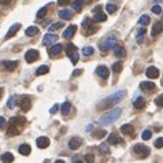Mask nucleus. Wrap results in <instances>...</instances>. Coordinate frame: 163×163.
<instances>
[{
	"label": "nucleus",
	"mask_w": 163,
	"mask_h": 163,
	"mask_svg": "<svg viewBox=\"0 0 163 163\" xmlns=\"http://www.w3.org/2000/svg\"><path fill=\"white\" fill-rule=\"evenodd\" d=\"M126 96V92L122 89V91H117L114 92L112 95H110L108 98H106L104 100L101 101L100 104H99V108L100 110H106V108H110L111 106L117 104V103H119V101H122V99Z\"/></svg>",
	"instance_id": "f257e3e1"
},
{
	"label": "nucleus",
	"mask_w": 163,
	"mask_h": 163,
	"mask_svg": "<svg viewBox=\"0 0 163 163\" xmlns=\"http://www.w3.org/2000/svg\"><path fill=\"white\" fill-rule=\"evenodd\" d=\"M25 122H26V119H25L23 117L13 118L10 126H8V129H7V134H8V136H18V134L21 133V130H22Z\"/></svg>",
	"instance_id": "f03ea898"
},
{
	"label": "nucleus",
	"mask_w": 163,
	"mask_h": 163,
	"mask_svg": "<svg viewBox=\"0 0 163 163\" xmlns=\"http://www.w3.org/2000/svg\"><path fill=\"white\" fill-rule=\"evenodd\" d=\"M122 110L121 108H112V110L110 111V112H107V114L104 115V117L100 118V121H99V124L103 125V126H106V125H111L112 122H115L119 118V115H121Z\"/></svg>",
	"instance_id": "7ed1b4c3"
},
{
	"label": "nucleus",
	"mask_w": 163,
	"mask_h": 163,
	"mask_svg": "<svg viewBox=\"0 0 163 163\" xmlns=\"http://www.w3.org/2000/svg\"><path fill=\"white\" fill-rule=\"evenodd\" d=\"M117 44V36L115 34H108L100 41V51L103 52H108L111 47H114Z\"/></svg>",
	"instance_id": "20e7f679"
},
{
	"label": "nucleus",
	"mask_w": 163,
	"mask_h": 163,
	"mask_svg": "<svg viewBox=\"0 0 163 163\" xmlns=\"http://www.w3.org/2000/svg\"><path fill=\"white\" fill-rule=\"evenodd\" d=\"M66 54H67V56L70 58L73 65H75V63L78 62L80 54H78V49H77V47H75L74 44H67V45H66Z\"/></svg>",
	"instance_id": "39448f33"
},
{
	"label": "nucleus",
	"mask_w": 163,
	"mask_h": 163,
	"mask_svg": "<svg viewBox=\"0 0 163 163\" xmlns=\"http://www.w3.org/2000/svg\"><path fill=\"white\" fill-rule=\"evenodd\" d=\"M133 151L138 155L140 158H147L148 155H150V148L147 147V145H143V144H136L133 147Z\"/></svg>",
	"instance_id": "423d86ee"
},
{
	"label": "nucleus",
	"mask_w": 163,
	"mask_h": 163,
	"mask_svg": "<svg viewBox=\"0 0 163 163\" xmlns=\"http://www.w3.org/2000/svg\"><path fill=\"white\" fill-rule=\"evenodd\" d=\"M39 58H40V54H39V51H36V49H29V51L25 54V59H26L28 63L36 62Z\"/></svg>",
	"instance_id": "0eeeda50"
},
{
	"label": "nucleus",
	"mask_w": 163,
	"mask_h": 163,
	"mask_svg": "<svg viewBox=\"0 0 163 163\" xmlns=\"http://www.w3.org/2000/svg\"><path fill=\"white\" fill-rule=\"evenodd\" d=\"M58 41V36L56 34H54V33H48V34H45L44 36V39H42V44L44 45H52L54 42Z\"/></svg>",
	"instance_id": "6e6552de"
},
{
	"label": "nucleus",
	"mask_w": 163,
	"mask_h": 163,
	"mask_svg": "<svg viewBox=\"0 0 163 163\" xmlns=\"http://www.w3.org/2000/svg\"><path fill=\"white\" fill-rule=\"evenodd\" d=\"M62 48H63V45L62 44H58V42H54L52 45L49 47V55L51 56H56V55H59V54L62 52Z\"/></svg>",
	"instance_id": "1a4fd4ad"
},
{
	"label": "nucleus",
	"mask_w": 163,
	"mask_h": 163,
	"mask_svg": "<svg viewBox=\"0 0 163 163\" xmlns=\"http://www.w3.org/2000/svg\"><path fill=\"white\" fill-rule=\"evenodd\" d=\"M82 144V140L81 138H78V137H73V138H70V141H68V148L73 151L78 150L80 147H81Z\"/></svg>",
	"instance_id": "9d476101"
},
{
	"label": "nucleus",
	"mask_w": 163,
	"mask_h": 163,
	"mask_svg": "<svg viewBox=\"0 0 163 163\" xmlns=\"http://www.w3.org/2000/svg\"><path fill=\"white\" fill-rule=\"evenodd\" d=\"M21 29V23H14L13 26L10 28V29H8V32H7V34L6 36H4V39L6 40H8V39H11V37L13 36H15L16 34V32H18V30Z\"/></svg>",
	"instance_id": "9b49d317"
},
{
	"label": "nucleus",
	"mask_w": 163,
	"mask_h": 163,
	"mask_svg": "<svg viewBox=\"0 0 163 163\" xmlns=\"http://www.w3.org/2000/svg\"><path fill=\"white\" fill-rule=\"evenodd\" d=\"M19 106H21V108H22V111H29L30 107H32V101L29 100V98L23 96L19 101Z\"/></svg>",
	"instance_id": "f8f14e48"
},
{
	"label": "nucleus",
	"mask_w": 163,
	"mask_h": 163,
	"mask_svg": "<svg viewBox=\"0 0 163 163\" xmlns=\"http://www.w3.org/2000/svg\"><path fill=\"white\" fill-rule=\"evenodd\" d=\"M162 32H163V21H159V22H156L155 23V26L152 28L151 34H152V37H156L158 34H160Z\"/></svg>",
	"instance_id": "ddd939ff"
},
{
	"label": "nucleus",
	"mask_w": 163,
	"mask_h": 163,
	"mask_svg": "<svg viewBox=\"0 0 163 163\" xmlns=\"http://www.w3.org/2000/svg\"><path fill=\"white\" fill-rule=\"evenodd\" d=\"M121 132L124 134H127V136H133L134 127H133V125L132 124H125V125H122L121 126Z\"/></svg>",
	"instance_id": "4468645a"
},
{
	"label": "nucleus",
	"mask_w": 163,
	"mask_h": 163,
	"mask_svg": "<svg viewBox=\"0 0 163 163\" xmlns=\"http://www.w3.org/2000/svg\"><path fill=\"white\" fill-rule=\"evenodd\" d=\"M145 74H147L148 78H158V77H159V70H158L156 67H153V66H151V67L147 68Z\"/></svg>",
	"instance_id": "2eb2a0df"
},
{
	"label": "nucleus",
	"mask_w": 163,
	"mask_h": 163,
	"mask_svg": "<svg viewBox=\"0 0 163 163\" xmlns=\"http://www.w3.org/2000/svg\"><path fill=\"white\" fill-rule=\"evenodd\" d=\"M75 30H77V26H75V25L67 26V29H66L65 33H63V37H65V39H71V37L75 34Z\"/></svg>",
	"instance_id": "dca6fc26"
},
{
	"label": "nucleus",
	"mask_w": 163,
	"mask_h": 163,
	"mask_svg": "<svg viewBox=\"0 0 163 163\" xmlns=\"http://www.w3.org/2000/svg\"><path fill=\"white\" fill-rule=\"evenodd\" d=\"M98 74L100 75V78L107 80L108 75H110V70H108L106 66H99V67H98Z\"/></svg>",
	"instance_id": "f3484780"
},
{
	"label": "nucleus",
	"mask_w": 163,
	"mask_h": 163,
	"mask_svg": "<svg viewBox=\"0 0 163 163\" xmlns=\"http://www.w3.org/2000/svg\"><path fill=\"white\" fill-rule=\"evenodd\" d=\"M36 144H37V147L39 148H47L49 145V138L48 137H39L36 140Z\"/></svg>",
	"instance_id": "a211bd4d"
},
{
	"label": "nucleus",
	"mask_w": 163,
	"mask_h": 163,
	"mask_svg": "<svg viewBox=\"0 0 163 163\" xmlns=\"http://www.w3.org/2000/svg\"><path fill=\"white\" fill-rule=\"evenodd\" d=\"M58 15L62 18V19H71L73 18V11L68 10V8H63L58 13Z\"/></svg>",
	"instance_id": "6ab92c4d"
},
{
	"label": "nucleus",
	"mask_w": 163,
	"mask_h": 163,
	"mask_svg": "<svg viewBox=\"0 0 163 163\" xmlns=\"http://www.w3.org/2000/svg\"><path fill=\"white\" fill-rule=\"evenodd\" d=\"M112 48H114V54H115V56H117V58H124V56L126 55V51H125V48L122 45H118V44H115Z\"/></svg>",
	"instance_id": "aec40b11"
},
{
	"label": "nucleus",
	"mask_w": 163,
	"mask_h": 163,
	"mask_svg": "<svg viewBox=\"0 0 163 163\" xmlns=\"http://www.w3.org/2000/svg\"><path fill=\"white\" fill-rule=\"evenodd\" d=\"M140 88L143 91H153V89H156V85L151 81H143L140 84Z\"/></svg>",
	"instance_id": "412c9836"
},
{
	"label": "nucleus",
	"mask_w": 163,
	"mask_h": 163,
	"mask_svg": "<svg viewBox=\"0 0 163 163\" xmlns=\"http://www.w3.org/2000/svg\"><path fill=\"white\" fill-rule=\"evenodd\" d=\"M18 151H19L21 155L28 156V155H30V152H32V148H30V145H28V144H22V145L18 148Z\"/></svg>",
	"instance_id": "4be33fe9"
},
{
	"label": "nucleus",
	"mask_w": 163,
	"mask_h": 163,
	"mask_svg": "<svg viewBox=\"0 0 163 163\" xmlns=\"http://www.w3.org/2000/svg\"><path fill=\"white\" fill-rule=\"evenodd\" d=\"M144 106H145L144 98H137L136 100L133 101V107L136 108V110H141V108H144Z\"/></svg>",
	"instance_id": "5701e85b"
},
{
	"label": "nucleus",
	"mask_w": 163,
	"mask_h": 163,
	"mask_svg": "<svg viewBox=\"0 0 163 163\" xmlns=\"http://www.w3.org/2000/svg\"><path fill=\"white\" fill-rule=\"evenodd\" d=\"M3 65H4V67H6L8 71H13V70H15V68H16L18 63H16V62H13V60H4Z\"/></svg>",
	"instance_id": "b1692460"
},
{
	"label": "nucleus",
	"mask_w": 163,
	"mask_h": 163,
	"mask_svg": "<svg viewBox=\"0 0 163 163\" xmlns=\"http://www.w3.org/2000/svg\"><path fill=\"white\" fill-rule=\"evenodd\" d=\"M108 143H110L111 145H117V144L122 143V138H119L117 134H110V137H108Z\"/></svg>",
	"instance_id": "393cba45"
},
{
	"label": "nucleus",
	"mask_w": 163,
	"mask_h": 163,
	"mask_svg": "<svg viewBox=\"0 0 163 163\" xmlns=\"http://www.w3.org/2000/svg\"><path fill=\"white\" fill-rule=\"evenodd\" d=\"M0 160H1V162H6V163L13 162V160H14V155L11 152H4L3 155L0 156Z\"/></svg>",
	"instance_id": "a878e982"
},
{
	"label": "nucleus",
	"mask_w": 163,
	"mask_h": 163,
	"mask_svg": "<svg viewBox=\"0 0 163 163\" xmlns=\"http://www.w3.org/2000/svg\"><path fill=\"white\" fill-rule=\"evenodd\" d=\"M73 6V10L74 11H81L82 6H84V0H74L73 3H70Z\"/></svg>",
	"instance_id": "bb28decb"
},
{
	"label": "nucleus",
	"mask_w": 163,
	"mask_h": 163,
	"mask_svg": "<svg viewBox=\"0 0 163 163\" xmlns=\"http://www.w3.org/2000/svg\"><path fill=\"white\" fill-rule=\"evenodd\" d=\"M107 21V15L106 14H103L100 11V13H98L95 16H93V22H106Z\"/></svg>",
	"instance_id": "cd10ccee"
},
{
	"label": "nucleus",
	"mask_w": 163,
	"mask_h": 163,
	"mask_svg": "<svg viewBox=\"0 0 163 163\" xmlns=\"http://www.w3.org/2000/svg\"><path fill=\"white\" fill-rule=\"evenodd\" d=\"M70 110H71V103H70V101H65L62 104V114L67 115L68 112H70Z\"/></svg>",
	"instance_id": "c85d7f7f"
},
{
	"label": "nucleus",
	"mask_w": 163,
	"mask_h": 163,
	"mask_svg": "<svg viewBox=\"0 0 163 163\" xmlns=\"http://www.w3.org/2000/svg\"><path fill=\"white\" fill-rule=\"evenodd\" d=\"M145 34V26H141L140 29L137 30V42L141 44L143 42V36Z\"/></svg>",
	"instance_id": "c756f323"
},
{
	"label": "nucleus",
	"mask_w": 163,
	"mask_h": 163,
	"mask_svg": "<svg viewBox=\"0 0 163 163\" xmlns=\"http://www.w3.org/2000/svg\"><path fill=\"white\" fill-rule=\"evenodd\" d=\"M37 33H39V29H37L36 26H30V28H28V29L25 30V34L29 36V37H33L34 34H37Z\"/></svg>",
	"instance_id": "7c9ffc66"
},
{
	"label": "nucleus",
	"mask_w": 163,
	"mask_h": 163,
	"mask_svg": "<svg viewBox=\"0 0 163 163\" xmlns=\"http://www.w3.org/2000/svg\"><path fill=\"white\" fill-rule=\"evenodd\" d=\"M48 71H49L48 66L42 65V66H40V67L36 70V75H44V74H47V73H48Z\"/></svg>",
	"instance_id": "2f4dec72"
},
{
	"label": "nucleus",
	"mask_w": 163,
	"mask_h": 163,
	"mask_svg": "<svg viewBox=\"0 0 163 163\" xmlns=\"http://www.w3.org/2000/svg\"><path fill=\"white\" fill-rule=\"evenodd\" d=\"M150 22H151V19L148 15H143L140 19H138V25H140V26H145V25H148Z\"/></svg>",
	"instance_id": "473e14b6"
},
{
	"label": "nucleus",
	"mask_w": 163,
	"mask_h": 163,
	"mask_svg": "<svg viewBox=\"0 0 163 163\" xmlns=\"http://www.w3.org/2000/svg\"><path fill=\"white\" fill-rule=\"evenodd\" d=\"M47 11H48V7H41L39 11H37V14H36V16L37 18H44V16L47 15Z\"/></svg>",
	"instance_id": "72a5a7b5"
},
{
	"label": "nucleus",
	"mask_w": 163,
	"mask_h": 163,
	"mask_svg": "<svg viewBox=\"0 0 163 163\" xmlns=\"http://www.w3.org/2000/svg\"><path fill=\"white\" fill-rule=\"evenodd\" d=\"M15 106H16V96H11V98L8 99V101H7V107L14 108Z\"/></svg>",
	"instance_id": "f704fd0d"
},
{
	"label": "nucleus",
	"mask_w": 163,
	"mask_h": 163,
	"mask_svg": "<svg viewBox=\"0 0 163 163\" xmlns=\"http://www.w3.org/2000/svg\"><path fill=\"white\" fill-rule=\"evenodd\" d=\"M62 26H63V23H62V22H56V23H52V25H51V26L48 28V30H49V32H55V30L60 29Z\"/></svg>",
	"instance_id": "c9c22d12"
},
{
	"label": "nucleus",
	"mask_w": 163,
	"mask_h": 163,
	"mask_svg": "<svg viewBox=\"0 0 163 163\" xmlns=\"http://www.w3.org/2000/svg\"><path fill=\"white\" fill-rule=\"evenodd\" d=\"M111 68H112V71L114 73H119L122 70V62H115Z\"/></svg>",
	"instance_id": "e433bc0d"
},
{
	"label": "nucleus",
	"mask_w": 163,
	"mask_h": 163,
	"mask_svg": "<svg viewBox=\"0 0 163 163\" xmlns=\"http://www.w3.org/2000/svg\"><path fill=\"white\" fill-rule=\"evenodd\" d=\"M106 134H107V132H106V130H96V132H93L95 138H103Z\"/></svg>",
	"instance_id": "4c0bfd02"
},
{
	"label": "nucleus",
	"mask_w": 163,
	"mask_h": 163,
	"mask_svg": "<svg viewBox=\"0 0 163 163\" xmlns=\"http://www.w3.org/2000/svg\"><path fill=\"white\" fill-rule=\"evenodd\" d=\"M106 10H107L108 14H114L115 11H117V6H115V4H107V6H106Z\"/></svg>",
	"instance_id": "58836bf2"
},
{
	"label": "nucleus",
	"mask_w": 163,
	"mask_h": 163,
	"mask_svg": "<svg viewBox=\"0 0 163 163\" xmlns=\"http://www.w3.org/2000/svg\"><path fill=\"white\" fill-rule=\"evenodd\" d=\"M82 54H84L85 56H91L92 54H93V48H92V47H85V48L82 49Z\"/></svg>",
	"instance_id": "ea45409f"
},
{
	"label": "nucleus",
	"mask_w": 163,
	"mask_h": 163,
	"mask_svg": "<svg viewBox=\"0 0 163 163\" xmlns=\"http://www.w3.org/2000/svg\"><path fill=\"white\" fill-rule=\"evenodd\" d=\"M151 136H152L151 130H144L143 133H141V138H143V140H150Z\"/></svg>",
	"instance_id": "a19ab883"
},
{
	"label": "nucleus",
	"mask_w": 163,
	"mask_h": 163,
	"mask_svg": "<svg viewBox=\"0 0 163 163\" xmlns=\"http://www.w3.org/2000/svg\"><path fill=\"white\" fill-rule=\"evenodd\" d=\"M155 104H156L158 107H163V95H159L155 99Z\"/></svg>",
	"instance_id": "79ce46f5"
},
{
	"label": "nucleus",
	"mask_w": 163,
	"mask_h": 163,
	"mask_svg": "<svg viewBox=\"0 0 163 163\" xmlns=\"http://www.w3.org/2000/svg\"><path fill=\"white\" fill-rule=\"evenodd\" d=\"M93 22V19H91V18H85L84 22H82V28H88L91 26V23Z\"/></svg>",
	"instance_id": "37998d69"
},
{
	"label": "nucleus",
	"mask_w": 163,
	"mask_h": 163,
	"mask_svg": "<svg viewBox=\"0 0 163 163\" xmlns=\"http://www.w3.org/2000/svg\"><path fill=\"white\" fill-rule=\"evenodd\" d=\"M155 147H156V148H162L163 147V137L156 138V141H155Z\"/></svg>",
	"instance_id": "c03bdc74"
},
{
	"label": "nucleus",
	"mask_w": 163,
	"mask_h": 163,
	"mask_svg": "<svg viewBox=\"0 0 163 163\" xmlns=\"http://www.w3.org/2000/svg\"><path fill=\"white\" fill-rule=\"evenodd\" d=\"M99 150L101 151V152H104V153H107L108 152V144H106V143H103L100 145V147H99Z\"/></svg>",
	"instance_id": "a18cd8bd"
},
{
	"label": "nucleus",
	"mask_w": 163,
	"mask_h": 163,
	"mask_svg": "<svg viewBox=\"0 0 163 163\" xmlns=\"http://www.w3.org/2000/svg\"><path fill=\"white\" fill-rule=\"evenodd\" d=\"M151 10H152L153 14H160V13H162V8H160V6H153Z\"/></svg>",
	"instance_id": "49530a36"
},
{
	"label": "nucleus",
	"mask_w": 163,
	"mask_h": 163,
	"mask_svg": "<svg viewBox=\"0 0 163 163\" xmlns=\"http://www.w3.org/2000/svg\"><path fill=\"white\" fill-rule=\"evenodd\" d=\"M59 110V106L58 104H54L52 107H51V110H49V114H56V111Z\"/></svg>",
	"instance_id": "de8ad7c7"
},
{
	"label": "nucleus",
	"mask_w": 163,
	"mask_h": 163,
	"mask_svg": "<svg viewBox=\"0 0 163 163\" xmlns=\"http://www.w3.org/2000/svg\"><path fill=\"white\" fill-rule=\"evenodd\" d=\"M70 3H71L70 0H58L59 6H67V4H70Z\"/></svg>",
	"instance_id": "09e8293b"
},
{
	"label": "nucleus",
	"mask_w": 163,
	"mask_h": 163,
	"mask_svg": "<svg viewBox=\"0 0 163 163\" xmlns=\"http://www.w3.org/2000/svg\"><path fill=\"white\" fill-rule=\"evenodd\" d=\"M93 155H85V162H93Z\"/></svg>",
	"instance_id": "8fccbe9b"
},
{
	"label": "nucleus",
	"mask_w": 163,
	"mask_h": 163,
	"mask_svg": "<svg viewBox=\"0 0 163 163\" xmlns=\"http://www.w3.org/2000/svg\"><path fill=\"white\" fill-rule=\"evenodd\" d=\"M4 124H6V119H4L3 117H0V127H3Z\"/></svg>",
	"instance_id": "3c124183"
},
{
	"label": "nucleus",
	"mask_w": 163,
	"mask_h": 163,
	"mask_svg": "<svg viewBox=\"0 0 163 163\" xmlns=\"http://www.w3.org/2000/svg\"><path fill=\"white\" fill-rule=\"evenodd\" d=\"M0 3L4 4V6H7V4H10V3H11V0H0Z\"/></svg>",
	"instance_id": "603ef678"
},
{
	"label": "nucleus",
	"mask_w": 163,
	"mask_h": 163,
	"mask_svg": "<svg viewBox=\"0 0 163 163\" xmlns=\"http://www.w3.org/2000/svg\"><path fill=\"white\" fill-rule=\"evenodd\" d=\"M81 73H82V70H74L73 75H78V74H81Z\"/></svg>",
	"instance_id": "864d4df0"
},
{
	"label": "nucleus",
	"mask_w": 163,
	"mask_h": 163,
	"mask_svg": "<svg viewBox=\"0 0 163 163\" xmlns=\"http://www.w3.org/2000/svg\"><path fill=\"white\" fill-rule=\"evenodd\" d=\"M73 162H80V158L74 156V158H73Z\"/></svg>",
	"instance_id": "5fc2aeb1"
},
{
	"label": "nucleus",
	"mask_w": 163,
	"mask_h": 163,
	"mask_svg": "<svg viewBox=\"0 0 163 163\" xmlns=\"http://www.w3.org/2000/svg\"><path fill=\"white\" fill-rule=\"evenodd\" d=\"M1 96H3V89L0 88V99H1Z\"/></svg>",
	"instance_id": "6e6d98bb"
}]
</instances>
